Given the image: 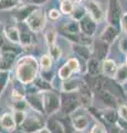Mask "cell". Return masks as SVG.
Listing matches in <instances>:
<instances>
[{
    "mask_svg": "<svg viewBox=\"0 0 127 133\" xmlns=\"http://www.w3.org/2000/svg\"><path fill=\"white\" fill-rule=\"evenodd\" d=\"M16 133H22V132H16Z\"/></svg>",
    "mask_w": 127,
    "mask_h": 133,
    "instance_id": "cell-39",
    "label": "cell"
},
{
    "mask_svg": "<svg viewBox=\"0 0 127 133\" xmlns=\"http://www.w3.org/2000/svg\"><path fill=\"white\" fill-rule=\"evenodd\" d=\"M0 123H1V127L6 130H13L14 129V125H16V121H14V118L12 116L11 114L9 113H6L1 116L0 119Z\"/></svg>",
    "mask_w": 127,
    "mask_h": 133,
    "instance_id": "cell-6",
    "label": "cell"
},
{
    "mask_svg": "<svg viewBox=\"0 0 127 133\" xmlns=\"http://www.w3.org/2000/svg\"><path fill=\"white\" fill-rule=\"evenodd\" d=\"M118 114H119V116L124 121H127V107L121 105L119 109H118Z\"/></svg>",
    "mask_w": 127,
    "mask_h": 133,
    "instance_id": "cell-28",
    "label": "cell"
},
{
    "mask_svg": "<svg viewBox=\"0 0 127 133\" xmlns=\"http://www.w3.org/2000/svg\"><path fill=\"white\" fill-rule=\"evenodd\" d=\"M73 72V70L70 68V66L68 64H65L63 65L62 68L60 69V71H59V76L61 79H63V80H65V79H69L70 76H71V73Z\"/></svg>",
    "mask_w": 127,
    "mask_h": 133,
    "instance_id": "cell-17",
    "label": "cell"
},
{
    "mask_svg": "<svg viewBox=\"0 0 127 133\" xmlns=\"http://www.w3.org/2000/svg\"><path fill=\"white\" fill-rule=\"evenodd\" d=\"M14 6V0H0V10L9 9Z\"/></svg>",
    "mask_w": 127,
    "mask_h": 133,
    "instance_id": "cell-20",
    "label": "cell"
},
{
    "mask_svg": "<svg viewBox=\"0 0 127 133\" xmlns=\"http://www.w3.org/2000/svg\"><path fill=\"white\" fill-rule=\"evenodd\" d=\"M88 10H89V14H91L94 21H100V20L103 18V12H102L101 8L98 7V5L96 2H93V1L89 2L88 3Z\"/></svg>",
    "mask_w": 127,
    "mask_h": 133,
    "instance_id": "cell-8",
    "label": "cell"
},
{
    "mask_svg": "<svg viewBox=\"0 0 127 133\" xmlns=\"http://www.w3.org/2000/svg\"><path fill=\"white\" fill-rule=\"evenodd\" d=\"M6 37L9 39L11 42H18L19 39H20V36H19V31L17 28H13V27H8L6 28Z\"/></svg>",
    "mask_w": 127,
    "mask_h": 133,
    "instance_id": "cell-10",
    "label": "cell"
},
{
    "mask_svg": "<svg viewBox=\"0 0 127 133\" xmlns=\"http://www.w3.org/2000/svg\"><path fill=\"white\" fill-rule=\"evenodd\" d=\"M121 49L123 51H127V38H123L121 40Z\"/></svg>",
    "mask_w": 127,
    "mask_h": 133,
    "instance_id": "cell-33",
    "label": "cell"
},
{
    "mask_svg": "<svg viewBox=\"0 0 127 133\" xmlns=\"http://www.w3.org/2000/svg\"><path fill=\"white\" fill-rule=\"evenodd\" d=\"M88 71L89 73L92 74V76H98V74L101 73L102 69L100 66V63H98V61L95 60V59H91L88 62Z\"/></svg>",
    "mask_w": 127,
    "mask_h": 133,
    "instance_id": "cell-13",
    "label": "cell"
},
{
    "mask_svg": "<svg viewBox=\"0 0 127 133\" xmlns=\"http://www.w3.org/2000/svg\"><path fill=\"white\" fill-rule=\"evenodd\" d=\"M43 105L48 113H53L59 109L60 107V99L55 93L47 92L43 97Z\"/></svg>",
    "mask_w": 127,
    "mask_h": 133,
    "instance_id": "cell-3",
    "label": "cell"
},
{
    "mask_svg": "<svg viewBox=\"0 0 127 133\" xmlns=\"http://www.w3.org/2000/svg\"><path fill=\"white\" fill-rule=\"evenodd\" d=\"M14 61V55L12 51H8V50H6V51L2 52L1 55V63H0V65H2L3 68H10V66L12 65V63H13Z\"/></svg>",
    "mask_w": 127,
    "mask_h": 133,
    "instance_id": "cell-9",
    "label": "cell"
},
{
    "mask_svg": "<svg viewBox=\"0 0 127 133\" xmlns=\"http://www.w3.org/2000/svg\"><path fill=\"white\" fill-rule=\"evenodd\" d=\"M50 52H51V57L54 58V59H58V58H60V56H61V50L54 44L51 45Z\"/></svg>",
    "mask_w": 127,
    "mask_h": 133,
    "instance_id": "cell-23",
    "label": "cell"
},
{
    "mask_svg": "<svg viewBox=\"0 0 127 133\" xmlns=\"http://www.w3.org/2000/svg\"><path fill=\"white\" fill-rule=\"evenodd\" d=\"M66 64L73 70V71H79V69H80L79 62H77V60H75V59H70Z\"/></svg>",
    "mask_w": 127,
    "mask_h": 133,
    "instance_id": "cell-26",
    "label": "cell"
},
{
    "mask_svg": "<svg viewBox=\"0 0 127 133\" xmlns=\"http://www.w3.org/2000/svg\"><path fill=\"white\" fill-rule=\"evenodd\" d=\"M122 23H123V27H124V29H125V31L127 32V14H126V15H124V17H123Z\"/></svg>",
    "mask_w": 127,
    "mask_h": 133,
    "instance_id": "cell-34",
    "label": "cell"
},
{
    "mask_svg": "<svg viewBox=\"0 0 127 133\" xmlns=\"http://www.w3.org/2000/svg\"><path fill=\"white\" fill-rule=\"evenodd\" d=\"M102 71L105 76L107 77H115L117 72L116 64L113 60H105L103 62V66H102Z\"/></svg>",
    "mask_w": 127,
    "mask_h": 133,
    "instance_id": "cell-5",
    "label": "cell"
},
{
    "mask_svg": "<svg viewBox=\"0 0 127 133\" xmlns=\"http://www.w3.org/2000/svg\"><path fill=\"white\" fill-rule=\"evenodd\" d=\"M30 1H32L33 3H42L44 1H47V0H30Z\"/></svg>",
    "mask_w": 127,
    "mask_h": 133,
    "instance_id": "cell-35",
    "label": "cell"
},
{
    "mask_svg": "<svg viewBox=\"0 0 127 133\" xmlns=\"http://www.w3.org/2000/svg\"><path fill=\"white\" fill-rule=\"evenodd\" d=\"M116 79L118 82H125L127 81V66L126 65H122L119 66V69H117V72H116Z\"/></svg>",
    "mask_w": 127,
    "mask_h": 133,
    "instance_id": "cell-15",
    "label": "cell"
},
{
    "mask_svg": "<svg viewBox=\"0 0 127 133\" xmlns=\"http://www.w3.org/2000/svg\"><path fill=\"white\" fill-rule=\"evenodd\" d=\"M7 79H8V73L1 71L0 72V94H1L2 90L5 89L6 83H7Z\"/></svg>",
    "mask_w": 127,
    "mask_h": 133,
    "instance_id": "cell-21",
    "label": "cell"
},
{
    "mask_svg": "<svg viewBox=\"0 0 127 133\" xmlns=\"http://www.w3.org/2000/svg\"><path fill=\"white\" fill-rule=\"evenodd\" d=\"M42 133H51V132H50V131H47V130H44Z\"/></svg>",
    "mask_w": 127,
    "mask_h": 133,
    "instance_id": "cell-36",
    "label": "cell"
},
{
    "mask_svg": "<svg viewBox=\"0 0 127 133\" xmlns=\"http://www.w3.org/2000/svg\"><path fill=\"white\" fill-rule=\"evenodd\" d=\"M61 9H62V11L64 12V14H71V12L73 11V5L72 2L70 1V0H63L62 1V5H61Z\"/></svg>",
    "mask_w": 127,
    "mask_h": 133,
    "instance_id": "cell-18",
    "label": "cell"
},
{
    "mask_svg": "<svg viewBox=\"0 0 127 133\" xmlns=\"http://www.w3.org/2000/svg\"><path fill=\"white\" fill-rule=\"evenodd\" d=\"M101 98L103 100V102L107 105H115V100H114L113 94H110L109 92H102Z\"/></svg>",
    "mask_w": 127,
    "mask_h": 133,
    "instance_id": "cell-16",
    "label": "cell"
},
{
    "mask_svg": "<svg viewBox=\"0 0 127 133\" xmlns=\"http://www.w3.org/2000/svg\"><path fill=\"white\" fill-rule=\"evenodd\" d=\"M66 29H68L69 32L75 33V32L79 31V24H77L76 22H71V23H69L66 26Z\"/></svg>",
    "mask_w": 127,
    "mask_h": 133,
    "instance_id": "cell-29",
    "label": "cell"
},
{
    "mask_svg": "<svg viewBox=\"0 0 127 133\" xmlns=\"http://www.w3.org/2000/svg\"><path fill=\"white\" fill-rule=\"evenodd\" d=\"M14 121L17 124H21L24 121V113L22 111H17L14 113Z\"/></svg>",
    "mask_w": 127,
    "mask_h": 133,
    "instance_id": "cell-24",
    "label": "cell"
},
{
    "mask_svg": "<svg viewBox=\"0 0 127 133\" xmlns=\"http://www.w3.org/2000/svg\"><path fill=\"white\" fill-rule=\"evenodd\" d=\"M81 29L83 30V32L85 35L91 36L94 33V30H95V23H94L93 20L88 19V18H83L81 21Z\"/></svg>",
    "mask_w": 127,
    "mask_h": 133,
    "instance_id": "cell-7",
    "label": "cell"
},
{
    "mask_svg": "<svg viewBox=\"0 0 127 133\" xmlns=\"http://www.w3.org/2000/svg\"><path fill=\"white\" fill-rule=\"evenodd\" d=\"M77 87H79V85L76 84V82L75 81H72V82H69V83H64L63 90H66L68 92H69V91H73V90L77 89Z\"/></svg>",
    "mask_w": 127,
    "mask_h": 133,
    "instance_id": "cell-25",
    "label": "cell"
},
{
    "mask_svg": "<svg viewBox=\"0 0 127 133\" xmlns=\"http://www.w3.org/2000/svg\"><path fill=\"white\" fill-rule=\"evenodd\" d=\"M109 16L112 22L116 24L121 20V7L118 5L117 0H109Z\"/></svg>",
    "mask_w": 127,
    "mask_h": 133,
    "instance_id": "cell-4",
    "label": "cell"
},
{
    "mask_svg": "<svg viewBox=\"0 0 127 133\" xmlns=\"http://www.w3.org/2000/svg\"><path fill=\"white\" fill-rule=\"evenodd\" d=\"M49 128H50L49 130H50L51 133H64L62 127L60 125V123L55 122V121L50 122V124H49Z\"/></svg>",
    "mask_w": 127,
    "mask_h": 133,
    "instance_id": "cell-19",
    "label": "cell"
},
{
    "mask_svg": "<svg viewBox=\"0 0 127 133\" xmlns=\"http://www.w3.org/2000/svg\"><path fill=\"white\" fill-rule=\"evenodd\" d=\"M40 127H41V123L40 122H35L33 119H28L27 121L24 122L26 131L30 132V133H35V131H38Z\"/></svg>",
    "mask_w": 127,
    "mask_h": 133,
    "instance_id": "cell-12",
    "label": "cell"
},
{
    "mask_svg": "<svg viewBox=\"0 0 127 133\" xmlns=\"http://www.w3.org/2000/svg\"><path fill=\"white\" fill-rule=\"evenodd\" d=\"M55 38H56V33L54 31H50L47 35V41H48V44L53 45L55 42Z\"/></svg>",
    "mask_w": 127,
    "mask_h": 133,
    "instance_id": "cell-27",
    "label": "cell"
},
{
    "mask_svg": "<svg viewBox=\"0 0 127 133\" xmlns=\"http://www.w3.org/2000/svg\"><path fill=\"white\" fill-rule=\"evenodd\" d=\"M21 42L22 44H30L31 43V36L29 33H22L21 35Z\"/></svg>",
    "mask_w": 127,
    "mask_h": 133,
    "instance_id": "cell-30",
    "label": "cell"
},
{
    "mask_svg": "<svg viewBox=\"0 0 127 133\" xmlns=\"http://www.w3.org/2000/svg\"><path fill=\"white\" fill-rule=\"evenodd\" d=\"M116 36H117V32H116L115 29H114L113 27H108L104 31L103 35L101 36V38L103 41H105V42H110V41H113L116 38Z\"/></svg>",
    "mask_w": 127,
    "mask_h": 133,
    "instance_id": "cell-11",
    "label": "cell"
},
{
    "mask_svg": "<svg viewBox=\"0 0 127 133\" xmlns=\"http://www.w3.org/2000/svg\"><path fill=\"white\" fill-rule=\"evenodd\" d=\"M27 22L32 31H40L42 30L44 24H46V18H44V14L42 11H34L29 15L27 18Z\"/></svg>",
    "mask_w": 127,
    "mask_h": 133,
    "instance_id": "cell-2",
    "label": "cell"
},
{
    "mask_svg": "<svg viewBox=\"0 0 127 133\" xmlns=\"http://www.w3.org/2000/svg\"><path fill=\"white\" fill-rule=\"evenodd\" d=\"M49 17H50L52 20H55V19H58L60 17V12L58 10H55V9H52L50 11V14H49Z\"/></svg>",
    "mask_w": 127,
    "mask_h": 133,
    "instance_id": "cell-32",
    "label": "cell"
},
{
    "mask_svg": "<svg viewBox=\"0 0 127 133\" xmlns=\"http://www.w3.org/2000/svg\"><path fill=\"white\" fill-rule=\"evenodd\" d=\"M91 133H105V130H104V128L102 127L101 124L96 123L95 125H93L92 130H91Z\"/></svg>",
    "mask_w": 127,
    "mask_h": 133,
    "instance_id": "cell-31",
    "label": "cell"
},
{
    "mask_svg": "<svg viewBox=\"0 0 127 133\" xmlns=\"http://www.w3.org/2000/svg\"><path fill=\"white\" fill-rule=\"evenodd\" d=\"M41 65L43 69H50L51 66V58L49 56H43L41 58Z\"/></svg>",
    "mask_w": 127,
    "mask_h": 133,
    "instance_id": "cell-22",
    "label": "cell"
},
{
    "mask_svg": "<svg viewBox=\"0 0 127 133\" xmlns=\"http://www.w3.org/2000/svg\"><path fill=\"white\" fill-rule=\"evenodd\" d=\"M1 30H2V27H1V23H0V33H1Z\"/></svg>",
    "mask_w": 127,
    "mask_h": 133,
    "instance_id": "cell-37",
    "label": "cell"
},
{
    "mask_svg": "<svg viewBox=\"0 0 127 133\" xmlns=\"http://www.w3.org/2000/svg\"><path fill=\"white\" fill-rule=\"evenodd\" d=\"M74 128L77 131H83L85 130V128L87 125V120L84 116H79V118L74 119Z\"/></svg>",
    "mask_w": 127,
    "mask_h": 133,
    "instance_id": "cell-14",
    "label": "cell"
},
{
    "mask_svg": "<svg viewBox=\"0 0 127 133\" xmlns=\"http://www.w3.org/2000/svg\"><path fill=\"white\" fill-rule=\"evenodd\" d=\"M38 72V63L34 58L26 57L19 61L17 74L19 80L22 83H29L31 82L36 76Z\"/></svg>",
    "mask_w": 127,
    "mask_h": 133,
    "instance_id": "cell-1",
    "label": "cell"
},
{
    "mask_svg": "<svg viewBox=\"0 0 127 133\" xmlns=\"http://www.w3.org/2000/svg\"><path fill=\"white\" fill-rule=\"evenodd\" d=\"M74 1H75V2H81L82 0H74Z\"/></svg>",
    "mask_w": 127,
    "mask_h": 133,
    "instance_id": "cell-38",
    "label": "cell"
}]
</instances>
